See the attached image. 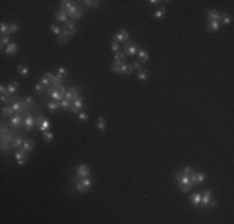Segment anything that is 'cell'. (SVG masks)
Instances as JSON below:
<instances>
[{
    "instance_id": "6da1fadb",
    "label": "cell",
    "mask_w": 234,
    "mask_h": 224,
    "mask_svg": "<svg viewBox=\"0 0 234 224\" xmlns=\"http://www.w3.org/2000/svg\"><path fill=\"white\" fill-rule=\"evenodd\" d=\"M15 128H11L5 122H2V126H0V148L3 152H10V150L13 148L11 142L15 138Z\"/></svg>"
},
{
    "instance_id": "7a4b0ae2",
    "label": "cell",
    "mask_w": 234,
    "mask_h": 224,
    "mask_svg": "<svg viewBox=\"0 0 234 224\" xmlns=\"http://www.w3.org/2000/svg\"><path fill=\"white\" fill-rule=\"evenodd\" d=\"M174 178H176V181H177V187L182 192H189L191 188L194 186V183L191 181V178L188 175L183 174L182 172H177L174 174Z\"/></svg>"
},
{
    "instance_id": "3957f363",
    "label": "cell",
    "mask_w": 234,
    "mask_h": 224,
    "mask_svg": "<svg viewBox=\"0 0 234 224\" xmlns=\"http://www.w3.org/2000/svg\"><path fill=\"white\" fill-rule=\"evenodd\" d=\"M76 189L80 192V193H86L90 191V188L92 187V181L90 179V177H86V178H79L77 182L75 184Z\"/></svg>"
},
{
    "instance_id": "277c9868",
    "label": "cell",
    "mask_w": 234,
    "mask_h": 224,
    "mask_svg": "<svg viewBox=\"0 0 234 224\" xmlns=\"http://www.w3.org/2000/svg\"><path fill=\"white\" fill-rule=\"evenodd\" d=\"M139 45H137L134 41L132 40H128L125 42V48H123V53L126 54V56H134L138 50H139Z\"/></svg>"
},
{
    "instance_id": "5b68a950",
    "label": "cell",
    "mask_w": 234,
    "mask_h": 224,
    "mask_svg": "<svg viewBox=\"0 0 234 224\" xmlns=\"http://www.w3.org/2000/svg\"><path fill=\"white\" fill-rule=\"evenodd\" d=\"M76 32H72V31H69L67 29H65L64 26L61 27V35L59 36V37H56V41L60 44V45H62V46H65V45H67L69 42H70V37L71 36H74Z\"/></svg>"
},
{
    "instance_id": "8992f818",
    "label": "cell",
    "mask_w": 234,
    "mask_h": 224,
    "mask_svg": "<svg viewBox=\"0 0 234 224\" xmlns=\"http://www.w3.org/2000/svg\"><path fill=\"white\" fill-rule=\"evenodd\" d=\"M8 125L11 127V128H21V127H24L25 125H24V117L21 116V115H15V116H13V117H10V120L8 121Z\"/></svg>"
},
{
    "instance_id": "52a82bcc",
    "label": "cell",
    "mask_w": 234,
    "mask_h": 224,
    "mask_svg": "<svg viewBox=\"0 0 234 224\" xmlns=\"http://www.w3.org/2000/svg\"><path fill=\"white\" fill-rule=\"evenodd\" d=\"M14 156H15V158H16L19 166H24V164L29 161V152L25 151L24 148H19V150L15 152Z\"/></svg>"
},
{
    "instance_id": "ba28073f",
    "label": "cell",
    "mask_w": 234,
    "mask_h": 224,
    "mask_svg": "<svg viewBox=\"0 0 234 224\" xmlns=\"http://www.w3.org/2000/svg\"><path fill=\"white\" fill-rule=\"evenodd\" d=\"M81 95H80V92H79V90L76 88V87H70L67 91H66V94H65V100L66 101H69V102H74V101H76L79 97H80Z\"/></svg>"
},
{
    "instance_id": "9c48e42d",
    "label": "cell",
    "mask_w": 234,
    "mask_h": 224,
    "mask_svg": "<svg viewBox=\"0 0 234 224\" xmlns=\"http://www.w3.org/2000/svg\"><path fill=\"white\" fill-rule=\"evenodd\" d=\"M112 39H113V41H116V42H126V41L130 40V34H128L127 30L121 29V30L117 31V34L113 35Z\"/></svg>"
},
{
    "instance_id": "30bf717a",
    "label": "cell",
    "mask_w": 234,
    "mask_h": 224,
    "mask_svg": "<svg viewBox=\"0 0 234 224\" xmlns=\"http://www.w3.org/2000/svg\"><path fill=\"white\" fill-rule=\"evenodd\" d=\"M24 125H25V126H24L25 131L30 132V131L34 129V127H35V125H36V118H34L32 113H29L28 116L24 117Z\"/></svg>"
},
{
    "instance_id": "8fae6325",
    "label": "cell",
    "mask_w": 234,
    "mask_h": 224,
    "mask_svg": "<svg viewBox=\"0 0 234 224\" xmlns=\"http://www.w3.org/2000/svg\"><path fill=\"white\" fill-rule=\"evenodd\" d=\"M46 92H48V95L49 96H51L53 97V100H55V101H57V102H60V101H62L64 100V96L60 94V91H59V87H49L48 90H46Z\"/></svg>"
},
{
    "instance_id": "7c38bea8",
    "label": "cell",
    "mask_w": 234,
    "mask_h": 224,
    "mask_svg": "<svg viewBox=\"0 0 234 224\" xmlns=\"http://www.w3.org/2000/svg\"><path fill=\"white\" fill-rule=\"evenodd\" d=\"M90 168L86 164H80L76 167V177L77 178H86L90 177Z\"/></svg>"
},
{
    "instance_id": "4fadbf2b",
    "label": "cell",
    "mask_w": 234,
    "mask_h": 224,
    "mask_svg": "<svg viewBox=\"0 0 234 224\" xmlns=\"http://www.w3.org/2000/svg\"><path fill=\"white\" fill-rule=\"evenodd\" d=\"M55 19H56V21H57V23H64V24H66V23L69 21L67 11H66V10H64V9H60V8H59V9L56 10Z\"/></svg>"
},
{
    "instance_id": "5bb4252c",
    "label": "cell",
    "mask_w": 234,
    "mask_h": 224,
    "mask_svg": "<svg viewBox=\"0 0 234 224\" xmlns=\"http://www.w3.org/2000/svg\"><path fill=\"white\" fill-rule=\"evenodd\" d=\"M222 14L220 11L218 10H209L207 13V20L208 21H219L220 23V19H222Z\"/></svg>"
},
{
    "instance_id": "9a60e30c",
    "label": "cell",
    "mask_w": 234,
    "mask_h": 224,
    "mask_svg": "<svg viewBox=\"0 0 234 224\" xmlns=\"http://www.w3.org/2000/svg\"><path fill=\"white\" fill-rule=\"evenodd\" d=\"M82 106H83V97L82 96H80L76 101H74L72 102V105H71V112H74V113H77V112H80V110L82 108Z\"/></svg>"
},
{
    "instance_id": "2e32d148",
    "label": "cell",
    "mask_w": 234,
    "mask_h": 224,
    "mask_svg": "<svg viewBox=\"0 0 234 224\" xmlns=\"http://www.w3.org/2000/svg\"><path fill=\"white\" fill-rule=\"evenodd\" d=\"M18 87H19V85H18V82L16 81H11L8 86H6V88H8V94L5 95V96H8V97H11L15 92H16V90H18Z\"/></svg>"
},
{
    "instance_id": "e0dca14e",
    "label": "cell",
    "mask_w": 234,
    "mask_h": 224,
    "mask_svg": "<svg viewBox=\"0 0 234 224\" xmlns=\"http://www.w3.org/2000/svg\"><path fill=\"white\" fill-rule=\"evenodd\" d=\"M211 197H212V191H211V189H206V191H204V193L202 194L201 205H202V207H207V204H208V202H209Z\"/></svg>"
},
{
    "instance_id": "ac0fdd59",
    "label": "cell",
    "mask_w": 234,
    "mask_h": 224,
    "mask_svg": "<svg viewBox=\"0 0 234 224\" xmlns=\"http://www.w3.org/2000/svg\"><path fill=\"white\" fill-rule=\"evenodd\" d=\"M137 55H138V59H139V61H141V62H147L150 60V55H148V53L143 48H139Z\"/></svg>"
},
{
    "instance_id": "d6986e66",
    "label": "cell",
    "mask_w": 234,
    "mask_h": 224,
    "mask_svg": "<svg viewBox=\"0 0 234 224\" xmlns=\"http://www.w3.org/2000/svg\"><path fill=\"white\" fill-rule=\"evenodd\" d=\"M23 145H24V138H23L21 134H18V136H15V138H14L13 142H11V147L19 150L20 147H23Z\"/></svg>"
},
{
    "instance_id": "ffe728a7",
    "label": "cell",
    "mask_w": 234,
    "mask_h": 224,
    "mask_svg": "<svg viewBox=\"0 0 234 224\" xmlns=\"http://www.w3.org/2000/svg\"><path fill=\"white\" fill-rule=\"evenodd\" d=\"M18 50H19L18 45H16L15 42H10L8 46L5 48V54H6V55H15V54L18 53Z\"/></svg>"
},
{
    "instance_id": "44dd1931",
    "label": "cell",
    "mask_w": 234,
    "mask_h": 224,
    "mask_svg": "<svg viewBox=\"0 0 234 224\" xmlns=\"http://www.w3.org/2000/svg\"><path fill=\"white\" fill-rule=\"evenodd\" d=\"M133 71H134V70H133V67H132L131 64H126V62H125V64L121 65L120 74H123V75H131Z\"/></svg>"
},
{
    "instance_id": "7402d4cb",
    "label": "cell",
    "mask_w": 234,
    "mask_h": 224,
    "mask_svg": "<svg viewBox=\"0 0 234 224\" xmlns=\"http://www.w3.org/2000/svg\"><path fill=\"white\" fill-rule=\"evenodd\" d=\"M62 82H64V76L56 74L54 76V78L51 80V86L53 87H60V86H62Z\"/></svg>"
},
{
    "instance_id": "603a6c76",
    "label": "cell",
    "mask_w": 234,
    "mask_h": 224,
    "mask_svg": "<svg viewBox=\"0 0 234 224\" xmlns=\"http://www.w3.org/2000/svg\"><path fill=\"white\" fill-rule=\"evenodd\" d=\"M220 27V23L219 21H208L207 23V31H218Z\"/></svg>"
},
{
    "instance_id": "cb8c5ba5",
    "label": "cell",
    "mask_w": 234,
    "mask_h": 224,
    "mask_svg": "<svg viewBox=\"0 0 234 224\" xmlns=\"http://www.w3.org/2000/svg\"><path fill=\"white\" fill-rule=\"evenodd\" d=\"M201 199H202V194L201 193H194L191 196V203L193 207H199L201 205Z\"/></svg>"
},
{
    "instance_id": "d4e9b609",
    "label": "cell",
    "mask_w": 234,
    "mask_h": 224,
    "mask_svg": "<svg viewBox=\"0 0 234 224\" xmlns=\"http://www.w3.org/2000/svg\"><path fill=\"white\" fill-rule=\"evenodd\" d=\"M34 147H35V142H34V140H24V145H23V148L25 150V151H28V152H31L32 150H34Z\"/></svg>"
},
{
    "instance_id": "484cf974",
    "label": "cell",
    "mask_w": 234,
    "mask_h": 224,
    "mask_svg": "<svg viewBox=\"0 0 234 224\" xmlns=\"http://www.w3.org/2000/svg\"><path fill=\"white\" fill-rule=\"evenodd\" d=\"M137 77H138V80H139V81H147V80H148V77H150V74H148V71H147V70L141 69L139 71H137Z\"/></svg>"
},
{
    "instance_id": "4316f807",
    "label": "cell",
    "mask_w": 234,
    "mask_h": 224,
    "mask_svg": "<svg viewBox=\"0 0 234 224\" xmlns=\"http://www.w3.org/2000/svg\"><path fill=\"white\" fill-rule=\"evenodd\" d=\"M75 4V2H71V0H61L60 2V5H59V8L60 9H64V10H69L72 5Z\"/></svg>"
},
{
    "instance_id": "83f0119b",
    "label": "cell",
    "mask_w": 234,
    "mask_h": 224,
    "mask_svg": "<svg viewBox=\"0 0 234 224\" xmlns=\"http://www.w3.org/2000/svg\"><path fill=\"white\" fill-rule=\"evenodd\" d=\"M64 27L67 29L69 31H72V32H77V30H79V26L71 20H69L66 24H64Z\"/></svg>"
},
{
    "instance_id": "f1b7e54d",
    "label": "cell",
    "mask_w": 234,
    "mask_h": 224,
    "mask_svg": "<svg viewBox=\"0 0 234 224\" xmlns=\"http://www.w3.org/2000/svg\"><path fill=\"white\" fill-rule=\"evenodd\" d=\"M14 113H15V111H14V108L11 106H6V107L2 108V115L4 117H11Z\"/></svg>"
},
{
    "instance_id": "f546056e",
    "label": "cell",
    "mask_w": 234,
    "mask_h": 224,
    "mask_svg": "<svg viewBox=\"0 0 234 224\" xmlns=\"http://www.w3.org/2000/svg\"><path fill=\"white\" fill-rule=\"evenodd\" d=\"M96 127L101 131V132H105L106 131V121L104 117H99L96 120Z\"/></svg>"
},
{
    "instance_id": "4dcf8cb0",
    "label": "cell",
    "mask_w": 234,
    "mask_h": 224,
    "mask_svg": "<svg viewBox=\"0 0 234 224\" xmlns=\"http://www.w3.org/2000/svg\"><path fill=\"white\" fill-rule=\"evenodd\" d=\"M81 3H83L87 8L95 9V8H99V6H100V3H101V2H96V0H85V2H81Z\"/></svg>"
},
{
    "instance_id": "1f68e13d",
    "label": "cell",
    "mask_w": 234,
    "mask_h": 224,
    "mask_svg": "<svg viewBox=\"0 0 234 224\" xmlns=\"http://www.w3.org/2000/svg\"><path fill=\"white\" fill-rule=\"evenodd\" d=\"M115 61L120 62V64H125L126 62V54L123 51H118L117 54H115Z\"/></svg>"
},
{
    "instance_id": "d6a6232c",
    "label": "cell",
    "mask_w": 234,
    "mask_h": 224,
    "mask_svg": "<svg viewBox=\"0 0 234 224\" xmlns=\"http://www.w3.org/2000/svg\"><path fill=\"white\" fill-rule=\"evenodd\" d=\"M18 72L21 75V76H24V77H26V76H29V74H30V70L24 65V64H20L19 66H18Z\"/></svg>"
},
{
    "instance_id": "836d02e7",
    "label": "cell",
    "mask_w": 234,
    "mask_h": 224,
    "mask_svg": "<svg viewBox=\"0 0 234 224\" xmlns=\"http://www.w3.org/2000/svg\"><path fill=\"white\" fill-rule=\"evenodd\" d=\"M42 137H44V140L48 142V143H51L53 140H54V134H53V132H50V131L48 129V131H44V132H42Z\"/></svg>"
},
{
    "instance_id": "e575fe53",
    "label": "cell",
    "mask_w": 234,
    "mask_h": 224,
    "mask_svg": "<svg viewBox=\"0 0 234 224\" xmlns=\"http://www.w3.org/2000/svg\"><path fill=\"white\" fill-rule=\"evenodd\" d=\"M20 29L19 24H15V23H11L9 24V29H8V35H14L15 32H18Z\"/></svg>"
},
{
    "instance_id": "d590c367",
    "label": "cell",
    "mask_w": 234,
    "mask_h": 224,
    "mask_svg": "<svg viewBox=\"0 0 234 224\" xmlns=\"http://www.w3.org/2000/svg\"><path fill=\"white\" fill-rule=\"evenodd\" d=\"M164 13H166V8H164V6H162V8L157 9V10H155V11H153V14H152V16H153V18H156V19H161V18L164 15Z\"/></svg>"
},
{
    "instance_id": "8d00e7d4",
    "label": "cell",
    "mask_w": 234,
    "mask_h": 224,
    "mask_svg": "<svg viewBox=\"0 0 234 224\" xmlns=\"http://www.w3.org/2000/svg\"><path fill=\"white\" fill-rule=\"evenodd\" d=\"M48 108H49L50 111H56L57 108H60V104H59L57 101H55V100L49 101V102H48Z\"/></svg>"
},
{
    "instance_id": "74e56055",
    "label": "cell",
    "mask_w": 234,
    "mask_h": 224,
    "mask_svg": "<svg viewBox=\"0 0 234 224\" xmlns=\"http://www.w3.org/2000/svg\"><path fill=\"white\" fill-rule=\"evenodd\" d=\"M230 23H232V18H230V15L223 13V14H222V19H220V24H223V25H229Z\"/></svg>"
},
{
    "instance_id": "f35d334b",
    "label": "cell",
    "mask_w": 234,
    "mask_h": 224,
    "mask_svg": "<svg viewBox=\"0 0 234 224\" xmlns=\"http://www.w3.org/2000/svg\"><path fill=\"white\" fill-rule=\"evenodd\" d=\"M9 44H10V36H9V35L3 36V37H2V41H0V46H2V50H3L5 46H8Z\"/></svg>"
},
{
    "instance_id": "ab89813d",
    "label": "cell",
    "mask_w": 234,
    "mask_h": 224,
    "mask_svg": "<svg viewBox=\"0 0 234 224\" xmlns=\"http://www.w3.org/2000/svg\"><path fill=\"white\" fill-rule=\"evenodd\" d=\"M50 126H51V125H50V121H49V120H45V121H44V122L39 126V129H40L41 132H44V131H48V129L50 128Z\"/></svg>"
},
{
    "instance_id": "60d3db41",
    "label": "cell",
    "mask_w": 234,
    "mask_h": 224,
    "mask_svg": "<svg viewBox=\"0 0 234 224\" xmlns=\"http://www.w3.org/2000/svg\"><path fill=\"white\" fill-rule=\"evenodd\" d=\"M46 90H48V87H45V86L41 85L40 82L35 85V91H36V94H44V92H46Z\"/></svg>"
},
{
    "instance_id": "b9f144b4",
    "label": "cell",
    "mask_w": 234,
    "mask_h": 224,
    "mask_svg": "<svg viewBox=\"0 0 234 224\" xmlns=\"http://www.w3.org/2000/svg\"><path fill=\"white\" fill-rule=\"evenodd\" d=\"M51 31L54 32V35L56 36V37H59L60 35H61V27H59L56 24H51Z\"/></svg>"
},
{
    "instance_id": "7bdbcfd3",
    "label": "cell",
    "mask_w": 234,
    "mask_h": 224,
    "mask_svg": "<svg viewBox=\"0 0 234 224\" xmlns=\"http://www.w3.org/2000/svg\"><path fill=\"white\" fill-rule=\"evenodd\" d=\"M40 83L41 85H44L45 87H51V80L50 78H48V77H44V76H41V78H40Z\"/></svg>"
},
{
    "instance_id": "ee69618b",
    "label": "cell",
    "mask_w": 234,
    "mask_h": 224,
    "mask_svg": "<svg viewBox=\"0 0 234 224\" xmlns=\"http://www.w3.org/2000/svg\"><path fill=\"white\" fill-rule=\"evenodd\" d=\"M8 29H9V25H6L5 23L0 24V34H2L3 36H6V35H8Z\"/></svg>"
},
{
    "instance_id": "f6af8a7d",
    "label": "cell",
    "mask_w": 234,
    "mask_h": 224,
    "mask_svg": "<svg viewBox=\"0 0 234 224\" xmlns=\"http://www.w3.org/2000/svg\"><path fill=\"white\" fill-rule=\"evenodd\" d=\"M60 104V108H62V110H69V108H71V102H69V101H66L65 99L62 100V101H60L59 102Z\"/></svg>"
},
{
    "instance_id": "bcb514c9",
    "label": "cell",
    "mask_w": 234,
    "mask_h": 224,
    "mask_svg": "<svg viewBox=\"0 0 234 224\" xmlns=\"http://www.w3.org/2000/svg\"><path fill=\"white\" fill-rule=\"evenodd\" d=\"M121 65H122V64L113 61V62H112V65H111V70H112V71H113L115 74H120V69H121Z\"/></svg>"
},
{
    "instance_id": "7dc6e473",
    "label": "cell",
    "mask_w": 234,
    "mask_h": 224,
    "mask_svg": "<svg viewBox=\"0 0 234 224\" xmlns=\"http://www.w3.org/2000/svg\"><path fill=\"white\" fill-rule=\"evenodd\" d=\"M204 179H206V175L203 172H197V184H202L204 182Z\"/></svg>"
},
{
    "instance_id": "c3c4849f",
    "label": "cell",
    "mask_w": 234,
    "mask_h": 224,
    "mask_svg": "<svg viewBox=\"0 0 234 224\" xmlns=\"http://www.w3.org/2000/svg\"><path fill=\"white\" fill-rule=\"evenodd\" d=\"M111 50H112V53H115V54H117L118 51H121V50H120L118 42H116V41L112 40V42H111Z\"/></svg>"
},
{
    "instance_id": "681fc988",
    "label": "cell",
    "mask_w": 234,
    "mask_h": 224,
    "mask_svg": "<svg viewBox=\"0 0 234 224\" xmlns=\"http://www.w3.org/2000/svg\"><path fill=\"white\" fill-rule=\"evenodd\" d=\"M183 174H185V175H188V177H191L192 175V173L194 172V169L192 168V167H184L182 171H181Z\"/></svg>"
},
{
    "instance_id": "f907efd6",
    "label": "cell",
    "mask_w": 234,
    "mask_h": 224,
    "mask_svg": "<svg viewBox=\"0 0 234 224\" xmlns=\"http://www.w3.org/2000/svg\"><path fill=\"white\" fill-rule=\"evenodd\" d=\"M79 120H80L81 122L87 121V120H88V115H87L86 112H80V113H79Z\"/></svg>"
},
{
    "instance_id": "816d5d0a",
    "label": "cell",
    "mask_w": 234,
    "mask_h": 224,
    "mask_svg": "<svg viewBox=\"0 0 234 224\" xmlns=\"http://www.w3.org/2000/svg\"><path fill=\"white\" fill-rule=\"evenodd\" d=\"M131 65H132L133 70H137V71H139V70L142 69V66H141V61H134V62H132Z\"/></svg>"
},
{
    "instance_id": "f5cc1de1",
    "label": "cell",
    "mask_w": 234,
    "mask_h": 224,
    "mask_svg": "<svg viewBox=\"0 0 234 224\" xmlns=\"http://www.w3.org/2000/svg\"><path fill=\"white\" fill-rule=\"evenodd\" d=\"M45 120H48V118H46L45 116H42V115L37 116V117H36V125H37V127H39V126H40V125H41V123H42V122H44Z\"/></svg>"
},
{
    "instance_id": "db71d44e",
    "label": "cell",
    "mask_w": 234,
    "mask_h": 224,
    "mask_svg": "<svg viewBox=\"0 0 234 224\" xmlns=\"http://www.w3.org/2000/svg\"><path fill=\"white\" fill-rule=\"evenodd\" d=\"M215 205H217V199L211 197V199H209V202H208L207 207H208V208H213V207H215Z\"/></svg>"
},
{
    "instance_id": "11a10c76",
    "label": "cell",
    "mask_w": 234,
    "mask_h": 224,
    "mask_svg": "<svg viewBox=\"0 0 234 224\" xmlns=\"http://www.w3.org/2000/svg\"><path fill=\"white\" fill-rule=\"evenodd\" d=\"M57 74L59 75H62V76H66L67 75V70L65 67H59L57 69Z\"/></svg>"
},
{
    "instance_id": "9f6ffc18",
    "label": "cell",
    "mask_w": 234,
    "mask_h": 224,
    "mask_svg": "<svg viewBox=\"0 0 234 224\" xmlns=\"http://www.w3.org/2000/svg\"><path fill=\"white\" fill-rule=\"evenodd\" d=\"M0 101H2L3 104H10V97L5 96V95H2V97H0Z\"/></svg>"
},
{
    "instance_id": "6f0895ef",
    "label": "cell",
    "mask_w": 234,
    "mask_h": 224,
    "mask_svg": "<svg viewBox=\"0 0 234 224\" xmlns=\"http://www.w3.org/2000/svg\"><path fill=\"white\" fill-rule=\"evenodd\" d=\"M0 94H2V95H6V94H8V88H6L5 85L0 86Z\"/></svg>"
},
{
    "instance_id": "680465c9",
    "label": "cell",
    "mask_w": 234,
    "mask_h": 224,
    "mask_svg": "<svg viewBox=\"0 0 234 224\" xmlns=\"http://www.w3.org/2000/svg\"><path fill=\"white\" fill-rule=\"evenodd\" d=\"M42 76H44V77H48V78H50V80H53L55 75H54V74H51V72H45Z\"/></svg>"
},
{
    "instance_id": "91938a15",
    "label": "cell",
    "mask_w": 234,
    "mask_h": 224,
    "mask_svg": "<svg viewBox=\"0 0 234 224\" xmlns=\"http://www.w3.org/2000/svg\"><path fill=\"white\" fill-rule=\"evenodd\" d=\"M147 3H150L152 5H158L161 2H160V0H150V2H147Z\"/></svg>"
}]
</instances>
